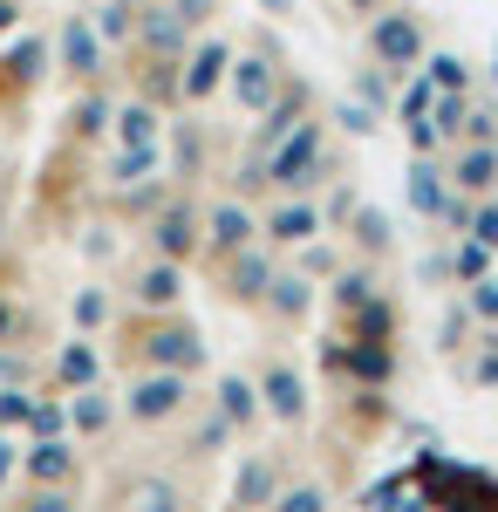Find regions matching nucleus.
<instances>
[{"label": "nucleus", "instance_id": "nucleus-57", "mask_svg": "<svg viewBox=\"0 0 498 512\" xmlns=\"http://www.w3.org/2000/svg\"><path fill=\"white\" fill-rule=\"evenodd\" d=\"M14 328H21V315H14V301H0V342H14Z\"/></svg>", "mask_w": 498, "mask_h": 512}, {"label": "nucleus", "instance_id": "nucleus-1", "mask_svg": "<svg viewBox=\"0 0 498 512\" xmlns=\"http://www.w3.org/2000/svg\"><path fill=\"white\" fill-rule=\"evenodd\" d=\"M267 164V192H314L335 178V158H328V117H301L280 144L260 151Z\"/></svg>", "mask_w": 498, "mask_h": 512}, {"label": "nucleus", "instance_id": "nucleus-25", "mask_svg": "<svg viewBox=\"0 0 498 512\" xmlns=\"http://www.w3.org/2000/svg\"><path fill=\"white\" fill-rule=\"evenodd\" d=\"M348 383H369V390H389L396 383V342H355L348 335Z\"/></svg>", "mask_w": 498, "mask_h": 512}, {"label": "nucleus", "instance_id": "nucleus-26", "mask_svg": "<svg viewBox=\"0 0 498 512\" xmlns=\"http://www.w3.org/2000/svg\"><path fill=\"white\" fill-rule=\"evenodd\" d=\"M116 506H130V512H178V506H185V492H178L164 472H137V478L116 485Z\"/></svg>", "mask_w": 498, "mask_h": 512}, {"label": "nucleus", "instance_id": "nucleus-18", "mask_svg": "<svg viewBox=\"0 0 498 512\" xmlns=\"http://www.w3.org/2000/svg\"><path fill=\"white\" fill-rule=\"evenodd\" d=\"M273 321H287V328H301L307 315H314V280L301 274V267H273L267 280V301H260Z\"/></svg>", "mask_w": 498, "mask_h": 512}, {"label": "nucleus", "instance_id": "nucleus-53", "mask_svg": "<svg viewBox=\"0 0 498 512\" xmlns=\"http://www.w3.org/2000/svg\"><path fill=\"white\" fill-rule=\"evenodd\" d=\"M464 137L471 144H498V117L492 110H464Z\"/></svg>", "mask_w": 498, "mask_h": 512}, {"label": "nucleus", "instance_id": "nucleus-19", "mask_svg": "<svg viewBox=\"0 0 498 512\" xmlns=\"http://www.w3.org/2000/svg\"><path fill=\"white\" fill-rule=\"evenodd\" d=\"M212 403H219V417H226L232 431H260V424H267V403H260V383H253V376H239V369H226V376H219V390H212Z\"/></svg>", "mask_w": 498, "mask_h": 512}, {"label": "nucleus", "instance_id": "nucleus-3", "mask_svg": "<svg viewBox=\"0 0 498 512\" xmlns=\"http://www.w3.org/2000/svg\"><path fill=\"white\" fill-rule=\"evenodd\" d=\"M185 403H192V376L185 369H144L123 390V417L130 424H171V417H185Z\"/></svg>", "mask_w": 498, "mask_h": 512}, {"label": "nucleus", "instance_id": "nucleus-40", "mask_svg": "<svg viewBox=\"0 0 498 512\" xmlns=\"http://www.w3.org/2000/svg\"><path fill=\"white\" fill-rule=\"evenodd\" d=\"M451 274H458L464 287H471L478 274H492V246H478L471 233H458V246H451Z\"/></svg>", "mask_w": 498, "mask_h": 512}, {"label": "nucleus", "instance_id": "nucleus-14", "mask_svg": "<svg viewBox=\"0 0 498 512\" xmlns=\"http://www.w3.org/2000/svg\"><path fill=\"white\" fill-rule=\"evenodd\" d=\"M137 48H144V55H185V48H192L185 14H178L171 0H144V7H137Z\"/></svg>", "mask_w": 498, "mask_h": 512}, {"label": "nucleus", "instance_id": "nucleus-23", "mask_svg": "<svg viewBox=\"0 0 498 512\" xmlns=\"http://www.w3.org/2000/svg\"><path fill=\"white\" fill-rule=\"evenodd\" d=\"M417 478H430V492H437V499H471V506H498V485H492V478H478V472H451L444 458H423Z\"/></svg>", "mask_w": 498, "mask_h": 512}, {"label": "nucleus", "instance_id": "nucleus-38", "mask_svg": "<svg viewBox=\"0 0 498 512\" xmlns=\"http://www.w3.org/2000/svg\"><path fill=\"white\" fill-rule=\"evenodd\" d=\"M28 437H69V403H62V390L35 396V410H28Z\"/></svg>", "mask_w": 498, "mask_h": 512}, {"label": "nucleus", "instance_id": "nucleus-60", "mask_svg": "<svg viewBox=\"0 0 498 512\" xmlns=\"http://www.w3.org/2000/svg\"><path fill=\"white\" fill-rule=\"evenodd\" d=\"M492 76H498V69H492Z\"/></svg>", "mask_w": 498, "mask_h": 512}, {"label": "nucleus", "instance_id": "nucleus-32", "mask_svg": "<svg viewBox=\"0 0 498 512\" xmlns=\"http://www.w3.org/2000/svg\"><path fill=\"white\" fill-rule=\"evenodd\" d=\"M369 294H383L376 267H335V274H328V308H335V315H355Z\"/></svg>", "mask_w": 498, "mask_h": 512}, {"label": "nucleus", "instance_id": "nucleus-43", "mask_svg": "<svg viewBox=\"0 0 498 512\" xmlns=\"http://www.w3.org/2000/svg\"><path fill=\"white\" fill-rule=\"evenodd\" d=\"M464 308H471V321L498 328V267H492V274H478L471 287H464Z\"/></svg>", "mask_w": 498, "mask_h": 512}, {"label": "nucleus", "instance_id": "nucleus-42", "mask_svg": "<svg viewBox=\"0 0 498 512\" xmlns=\"http://www.w3.org/2000/svg\"><path fill=\"white\" fill-rule=\"evenodd\" d=\"M273 512H328V485H314V478L280 485V492H273Z\"/></svg>", "mask_w": 498, "mask_h": 512}, {"label": "nucleus", "instance_id": "nucleus-2", "mask_svg": "<svg viewBox=\"0 0 498 512\" xmlns=\"http://www.w3.org/2000/svg\"><path fill=\"white\" fill-rule=\"evenodd\" d=\"M137 362H144V369H185V376H198V369H205V335H198L185 315L151 308L144 328H137Z\"/></svg>", "mask_w": 498, "mask_h": 512}, {"label": "nucleus", "instance_id": "nucleus-41", "mask_svg": "<svg viewBox=\"0 0 498 512\" xmlns=\"http://www.w3.org/2000/svg\"><path fill=\"white\" fill-rule=\"evenodd\" d=\"M35 410V383H0V431H28Z\"/></svg>", "mask_w": 498, "mask_h": 512}, {"label": "nucleus", "instance_id": "nucleus-8", "mask_svg": "<svg viewBox=\"0 0 498 512\" xmlns=\"http://www.w3.org/2000/svg\"><path fill=\"white\" fill-rule=\"evenodd\" d=\"M55 69L69 82H103V69H110V48H103V35H96V21L89 14H69L62 28H55Z\"/></svg>", "mask_w": 498, "mask_h": 512}, {"label": "nucleus", "instance_id": "nucleus-50", "mask_svg": "<svg viewBox=\"0 0 498 512\" xmlns=\"http://www.w3.org/2000/svg\"><path fill=\"white\" fill-rule=\"evenodd\" d=\"M0 383H35V362L14 349V342H0Z\"/></svg>", "mask_w": 498, "mask_h": 512}, {"label": "nucleus", "instance_id": "nucleus-10", "mask_svg": "<svg viewBox=\"0 0 498 512\" xmlns=\"http://www.w3.org/2000/svg\"><path fill=\"white\" fill-rule=\"evenodd\" d=\"M369 55L383 62V69H396V76H410V69H423V55H430V41H423V21L403 7V14H376L369 21Z\"/></svg>", "mask_w": 498, "mask_h": 512}, {"label": "nucleus", "instance_id": "nucleus-24", "mask_svg": "<svg viewBox=\"0 0 498 512\" xmlns=\"http://www.w3.org/2000/svg\"><path fill=\"white\" fill-rule=\"evenodd\" d=\"M164 110L144 103V96H130V103H116L110 110V144H164Z\"/></svg>", "mask_w": 498, "mask_h": 512}, {"label": "nucleus", "instance_id": "nucleus-15", "mask_svg": "<svg viewBox=\"0 0 498 512\" xmlns=\"http://www.w3.org/2000/svg\"><path fill=\"white\" fill-rule=\"evenodd\" d=\"M130 301L151 315V308H178L185 301V267L178 260H164V253H151L137 274H130Z\"/></svg>", "mask_w": 498, "mask_h": 512}, {"label": "nucleus", "instance_id": "nucleus-17", "mask_svg": "<svg viewBox=\"0 0 498 512\" xmlns=\"http://www.w3.org/2000/svg\"><path fill=\"white\" fill-rule=\"evenodd\" d=\"M48 383L69 396V390H82V383H103V349H96V335H69L62 349H55V362H48Z\"/></svg>", "mask_w": 498, "mask_h": 512}, {"label": "nucleus", "instance_id": "nucleus-29", "mask_svg": "<svg viewBox=\"0 0 498 512\" xmlns=\"http://www.w3.org/2000/svg\"><path fill=\"white\" fill-rule=\"evenodd\" d=\"M451 185H458V192H471V198L492 192V185H498V144H464L458 164H451Z\"/></svg>", "mask_w": 498, "mask_h": 512}, {"label": "nucleus", "instance_id": "nucleus-33", "mask_svg": "<svg viewBox=\"0 0 498 512\" xmlns=\"http://www.w3.org/2000/svg\"><path fill=\"white\" fill-rule=\"evenodd\" d=\"M137 7L144 0H103L89 21H96V35H103V48H130L137 41Z\"/></svg>", "mask_w": 498, "mask_h": 512}, {"label": "nucleus", "instance_id": "nucleus-34", "mask_svg": "<svg viewBox=\"0 0 498 512\" xmlns=\"http://www.w3.org/2000/svg\"><path fill=\"white\" fill-rule=\"evenodd\" d=\"M110 96H103V89H96V82H82V103H76V123H69V130H76L82 144H96V137H110Z\"/></svg>", "mask_w": 498, "mask_h": 512}, {"label": "nucleus", "instance_id": "nucleus-58", "mask_svg": "<svg viewBox=\"0 0 498 512\" xmlns=\"http://www.w3.org/2000/svg\"><path fill=\"white\" fill-rule=\"evenodd\" d=\"M260 7H267V14H294V0H260Z\"/></svg>", "mask_w": 498, "mask_h": 512}, {"label": "nucleus", "instance_id": "nucleus-31", "mask_svg": "<svg viewBox=\"0 0 498 512\" xmlns=\"http://www.w3.org/2000/svg\"><path fill=\"white\" fill-rule=\"evenodd\" d=\"M137 96H144V103H157V110H178V103H185V89H178V55H144Z\"/></svg>", "mask_w": 498, "mask_h": 512}, {"label": "nucleus", "instance_id": "nucleus-39", "mask_svg": "<svg viewBox=\"0 0 498 512\" xmlns=\"http://www.w3.org/2000/svg\"><path fill=\"white\" fill-rule=\"evenodd\" d=\"M232 437H239V431H232L226 417H219V403H212V410L198 417V431H192V444H185V451H192V458H212V451H226Z\"/></svg>", "mask_w": 498, "mask_h": 512}, {"label": "nucleus", "instance_id": "nucleus-11", "mask_svg": "<svg viewBox=\"0 0 498 512\" xmlns=\"http://www.w3.org/2000/svg\"><path fill=\"white\" fill-rule=\"evenodd\" d=\"M260 239V212L246 205V192L219 198L212 212H205V233H198V260H226L239 246H253Z\"/></svg>", "mask_w": 498, "mask_h": 512}, {"label": "nucleus", "instance_id": "nucleus-46", "mask_svg": "<svg viewBox=\"0 0 498 512\" xmlns=\"http://www.w3.org/2000/svg\"><path fill=\"white\" fill-rule=\"evenodd\" d=\"M328 185H335V198L321 205V226H328V233H342V226H348V212L362 205V192H355V185H342V178H328Z\"/></svg>", "mask_w": 498, "mask_h": 512}, {"label": "nucleus", "instance_id": "nucleus-35", "mask_svg": "<svg viewBox=\"0 0 498 512\" xmlns=\"http://www.w3.org/2000/svg\"><path fill=\"white\" fill-rule=\"evenodd\" d=\"M348 96H362V103H369V110H396V69H383V62H369V69H355V89H348Z\"/></svg>", "mask_w": 498, "mask_h": 512}, {"label": "nucleus", "instance_id": "nucleus-13", "mask_svg": "<svg viewBox=\"0 0 498 512\" xmlns=\"http://www.w3.org/2000/svg\"><path fill=\"white\" fill-rule=\"evenodd\" d=\"M301 117H314V89H307V82H294V76H280V89H273V103L267 110H260V130H253V151H267V144H280V137H287V130H294V123Z\"/></svg>", "mask_w": 498, "mask_h": 512}, {"label": "nucleus", "instance_id": "nucleus-16", "mask_svg": "<svg viewBox=\"0 0 498 512\" xmlns=\"http://www.w3.org/2000/svg\"><path fill=\"white\" fill-rule=\"evenodd\" d=\"M76 465H82V451L69 437H28V451H21L28 485H76Z\"/></svg>", "mask_w": 498, "mask_h": 512}, {"label": "nucleus", "instance_id": "nucleus-4", "mask_svg": "<svg viewBox=\"0 0 498 512\" xmlns=\"http://www.w3.org/2000/svg\"><path fill=\"white\" fill-rule=\"evenodd\" d=\"M226 69H232V41L212 35V28H198L192 48L178 55V89H185V110L212 103V96H219V82H226Z\"/></svg>", "mask_w": 498, "mask_h": 512}, {"label": "nucleus", "instance_id": "nucleus-21", "mask_svg": "<svg viewBox=\"0 0 498 512\" xmlns=\"http://www.w3.org/2000/svg\"><path fill=\"white\" fill-rule=\"evenodd\" d=\"M116 417H123V403H116L103 383H82V390H69V431H76V437H110Z\"/></svg>", "mask_w": 498, "mask_h": 512}, {"label": "nucleus", "instance_id": "nucleus-49", "mask_svg": "<svg viewBox=\"0 0 498 512\" xmlns=\"http://www.w3.org/2000/svg\"><path fill=\"white\" fill-rule=\"evenodd\" d=\"M464 376H471L478 390H492V383H498V335H485V349L471 355V369H464Z\"/></svg>", "mask_w": 498, "mask_h": 512}, {"label": "nucleus", "instance_id": "nucleus-56", "mask_svg": "<svg viewBox=\"0 0 498 512\" xmlns=\"http://www.w3.org/2000/svg\"><path fill=\"white\" fill-rule=\"evenodd\" d=\"M21 14H28L21 0H0V41H7V35H21Z\"/></svg>", "mask_w": 498, "mask_h": 512}, {"label": "nucleus", "instance_id": "nucleus-22", "mask_svg": "<svg viewBox=\"0 0 498 512\" xmlns=\"http://www.w3.org/2000/svg\"><path fill=\"white\" fill-rule=\"evenodd\" d=\"M273 492H280V458H273V451H246L226 499L232 506H273Z\"/></svg>", "mask_w": 498, "mask_h": 512}, {"label": "nucleus", "instance_id": "nucleus-12", "mask_svg": "<svg viewBox=\"0 0 498 512\" xmlns=\"http://www.w3.org/2000/svg\"><path fill=\"white\" fill-rule=\"evenodd\" d=\"M314 233H328L321 226V198L314 192H273V205L260 212V239H267L273 253L280 246H307Z\"/></svg>", "mask_w": 498, "mask_h": 512}, {"label": "nucleus", "instance_id": "nucleus-6", "mask_svg": "<svg viewBox=\"0 0 498 512\" xmlns=\"http://www.w3.org/2000/svg\"><path fill=\"white\" fill-rule=\"evenodd\" d=\"M212 267H219V301H226V308H260V301H267V280H273V246L267 239L239 246L226 260H212Z\"/></svg>", "mask_w": 498, "mask_h": 512}, {"label": "nucleus", "instance_id": "nucleus-55", "mask_svg": "<svg viewBox=\"0 0 498 512\" xmlns=\"http://www.w3.org/2000/svg\"><path fill=\"white\" fill-rule=\"evenodd\" d=\"M21 472V451H14V431H0V485Z\"/></svg>", "mask_w": 498, "mask_h": 512}, {"label": "nucleus", "instance_id": "nucleus-9", "mask_svg": "<svg viewBox=\"0 0 498 512\" xmlns=\"http://www.w3.org/2000/svg\"><path fill=\"white\" fill-rule=\"evenodd\" d=\"M260 383V403H267V417L280 424V431H301L307 417H314V396H307V376L287 362V355H273L267 369L253 376Z\"/></svg>", "mask_w": 498, "mask_h": 512}, {"label": "nucleus", "instance_id": "nucleus-27", "mask_svg": "<svg viewBox=\"0 0 498 512\" xmlns=\"http://www.w3.org/2000/svg\"><path fill=\"white\" fill-rule=\"evenodd\" d=\"M403 192H410V212H417V219H437L444 198H451V171H437V164L417 151V158H410V178H403Z\"/></svg>", "mask_w": 498, "mask_h": 512}, {"label": "nucleus", "instance_id": "nucleus-37", "mask_svg": "<svg viewBox=\"0 0 498 512\" xmlns=\"http://www.w3.org/2000/svg\"><path fill=\"white\" fill-rule=\"evenodd\" d=\"M328 123H342L348 137H376V130H383V110H369L362 96H335V103H328Z\"/></svg>", "mask_w": 498, "mask_h": 512}, {"label": "nucleus", "instance_id": "nucleus-7", "mask_svg": "<svg viewBox=\"0 0 498 512\" xmlns=\"http://www.w3.org/2000/svg\"><path fill=\"white\" fill-rule=\"evenodd\" d=\"M198 233H205V212H198L185 192L157 198V212H151V253L178 260V267H192V260H198Z\"/></svg>", "mask_w": 498, "mask_h": 512}, {"label": "nucleus", "instance_id": "nucleus-30", "mask_svg": "<svg viewBox=\"0 0 498 512\" xmlns=\"http://www.w3.org/2000/svg\"><path fill=\"white\" fill-rule=\"evenodd\" d=\"M164 144L178 151V158H164V164H171V178H198V171H205V130H198V117L164 123Z\"/></svg>", "mask_w": 498, "mask_h": 512}, {"label": "nucleus", "instance_id": "nucleus-51", "mask_svg": "<svg viewBox=\"0 0 498 512\" xmlns=\"http://www.w3.org/2000/svg\"><path fill=\"white\" fill-rule=\"evenodd\" d=\"M430 96H437V89H430V76H417V82H410V89H403V103H396V110H403V123H423Z\"/></svg>", "mask_w": 498, "mask_h": 512}, {"label": "nucleus", "instance_id": "nucleus-52", "mask_svg": "<svg viewBox=\"0 0 498 512\" xmlns=\"http://www.w3.org/2000/svg\"><path fill=\"white\" fill-rule=\"evenodd\" d=\"M171 7H178V14H185V28H212V21H219V7H226V0H171Z\"/></svg>", "mask_w": 498, "mask_h": 512}, {"label": "nucleus", "instance_id": "nucleus-59", "mask_svg": "<svg viewBox=\"0 0 498 512\" xmlns=\"http://www.w3.org/2000/svg\"><path fill=\"white\" fill-rule=\"evenodd\" d=\"M348 7H383V0H348Z\"/></svg>", "mask_w": 498, "mask_h": 512}, {"label": "nucleus", "instance_id": "nucleus-48", "mask_svg": "<svg viewBox=\"0 0 498 512\" xmlns=\"http://www.w3.org/2000/svg\"><path fill=\"white\" fill-rule=\"evenodd\" d=\"M464 335H471V308H444V328H437V349L444 355H464Z\"/></svg>", "mask_w": 498, "mask_h": 512}, {"label": "nucleus", "instance_id": "nucleus-20", "mask_svg": "<svg viewBox=\"0 0 498 512\" xmlns=\"http://www.w3.org/2000/svg\"><path fill=\"white\" fill-rule=\"evenodd\" d=\"M164 164V144H110V192H144Z\"/></svg>", "mask_w": 498, "mask_h": 512}, {"label": "nucleus", "instance_id": "nucleus-54", "mask_svg": "<svg viewBox=\"0 0 498 512\" xmlns=\"http://www.w3.org/2000/svg\"><path fill=\"white\" fill-rule=\"evenodd\" d=\"M417 280H423V287L451 280V253H423V260H417Z\"/></svg>", "mask_w": 498, "mask_h": 512}, {"label": "nucleus", "instance_id": "nucleus-28", "mask_svg": "<svg viewBox=\"0 0 498 512\" xmlns=\"http://www.w3.org/2000/svg\"><path fill=\"white\" fill-rule=\"evenodd\" d=\"M342 233L355 239V253H362V260H383L389 246H396V226H389V212H383V205H355Z\"/></svg>", "mask_w": 498, "mask_h": 512}, {"label": "nucleus", "instance_id": "nucleus-45", "mask_svg": "<svg viewBox=\"0 0 498 512\" xmlns=\"http://www.w3.org/2000/svg\"><path fill=\"white\" fill-rule=\"evenodd\" d=\"M464 233L478 239V246H492V253H498V198H492V192H485L478 205H471V219H464Z\"/></svg>", "mask_w": 498, "mask_h": 512}, {"label": "nucleus", "instance_id": "nucleus-47", "mask_svg": "<svg viewBox=\"0 0 498 512\" xmlns=\"http://www.w3.org/2000/svg\"><path fill=\"white\" fill-rule=\"evenodd\" d=\"M294 253H301V274L307 280H321V274H335V267H342V253H335V246H321V233L307 239V246H294Z\"/></svg>", "mask_w": 498, "mask_h": 512}, {"label": "nucleus", "instance_id": "nucleus-36", "mask_svg": "<svg viewBox=\"0 0 498 512\" xmlns=\"http://www.w3.org/2000/svg\"><path fill=\"white\" fill-rule=\"evenodd\" d=\"M110 315H116L110 287H76V301H69V321H76L82 335H96V328H110Z\"/></svg>", "mask_w": 498, "mask_h": 512}, {"label": "nucleus", "instance_id": "nucleus-44", "mask_svg": "<svg viewBox=\"0 0 498 512\" xmlns=\"http://www.w3.org/2000/svg\"><path fill=\"white\" fill-rule=\"evenodd\" d=\"M423 76H430V89H471V62L464 55H423Z\"/></svg>", "mask_w": 498, "mask_h": 512}, {"label": "nucleus", "instance_id": "nucleus-5", "mask_svg": "<svg viewBox=\"0 0 498 512\" xmlns=\"http://www.w3.org/2000/svg\"><path fill=\"white\" fill-rule=\"evenodd\" d=\"M280 76H287V69H280V48H273V41H260V48H246V55L232 48L226 89H232V103H239L246 117H260V110L273 103V89H280Z\"/></svg>", "mask_w": 498, "mask_h": 512}]
</instances>
